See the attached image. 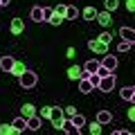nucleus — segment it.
<instances>
[{
	"instance_id": "f257e3e1",
	"label": "nucleus",
	"mask_w": 135,
	"mask_h": 135,
	"mask_svg": "<svg viewBox=\"0 0 135 135\" xmlns=\"http://www.w3.org/2000/svg\"><path fill=\"white\" fill-rule=\"evenodd\" d=\"M18 81H20V88L29 90V88H36V83H38V74L32 72V70H25V72L18 77Z\"/></svg>"
},
{
	"instance_id": "f03ea898",
	"label": "nucleus",
	"mask_w": 135,
	"mask_h": 135,
	"mask_svg": "<svg viewBox=\"0 0 135 135\" xmlns=\"http://www.w3.org/2000/svg\"><path fill=\"white\" fill-rule=\"evenodd\" d=\"M99 90H104V92H110L113 88H115V74L113 72H108V74H104V77H99Z\"/></svg>"
},
{
	"instance_id": "7ed1b4c3",
	"label": "nucleus",
	"mask_w": 135,
	"mask_h": 135,
	"mask_svg": "<svg viewBox=\"0 0 135 135\" xmlns=\"http://www.w3.org/2000/svg\"><path fill=\"white\" fill-rule=\"evenodd\" d=\"M63 119H65V115H63V108L52 106V115H50L52 126H54V128H61V126H63Z\"/></svg>"
},
{
	"instance_id": "20e7f679",
	"label": "nucleus",
	"mask_w": 135,
	"mask_h": 135,
	"mask_svg": "<svg viewBox=\"0 0 135 135\" xmlns=\"http://www.w3.org/2000/svg\"><path fill=\"white\" fill-rule=\"evenodd\" d=\"M99 65L104 68V70H108V72H115V68H117V56H115V54H104V59L99 61Z\"/></svg>"
},
{
	"instance_id": "39448f33",
	"label": "nucleus",
	"mask_w": 135,
	"mask_h": 135,
	"mask_svg": "<svg viewBox=\"0 0 135 135\" xmlns=\"http://www.w3.org/2000/svg\"><path fill=\"white\" fill-rule=\"evenodd\" d=\"M88 47H90L95 54H108V45H106V43H101L99 38H92V41H88Z\"/></svg>"
},
{
	"instance_id": "423d86ee",
	"label": "nucleus",
	"mask_w": 135,
	"mask_h": 135,
	"mask_svg": "<svg viewBox=\"0 0 135 135\" xmlns=\"http://www.w3.org/2000/svg\"><path fill=\"white\" fill-rule=\"evenodd\" d=\"M14 63H16V59H14V56H9V54H5V56L0 59V70H2V72H11Z\"/></svg>"
},
{
	"instance_id": "0eeeda50",
	"label": "nucleus",
	"mask_w": 135,
	"mask_h": 135,
	"mask_svg": "<svg viewBox=\"0 0 135 135\" xmlns=\"http://www.w3.org/2000/svg\"><path fill=\"white\" fill-rule=\"evenodd\" d=\"M92 90H95V86L90 83V79H88V77H81V79H79V92H83V95H90Z\"/></svg>"
},
{
	"instance_id": "6e6552de",
	"label": "nucleus",
	"mask_w": 135,
	"mask_h": 135,
	"mask_svg": "<svg viewBox=\"0 0 135 135\" xmlns=\"http://www.w3.org/2000/svg\"><path fill=\"white\" fill-rule=\"evenodd\" d=\"M97 23L101 25V27H110V23H113V16H110V11H101V14H97Z\"/></svg>"
},
{
	"instance_id": "1a4fd4ad",
	"label": "nucleus",
	"mask_w": 135,
	"mask_h": 135,
	"mask_svg": "<svg viewBox=\"0 0 135 135\" xmlns=\"http://www.w3.org/2000/svg\"><path fill=\"white\" fill-rule=\"evenodd\" d=\"M119 97H122L124 101H133V99H135V86H124V88L119 90Z\"/></svg>"
},
{
	"instance_id": "9d476101",
	"label": "nucleus",
	"mask_w": 135,
	"mask_h": 135,
	"mask_svg": "<svg viewBox=\"0 0 135 135\" xmlns=\"http://www.w3.org/2000/svg\"><path fill=\"white\" fill-rule=\"evenodd\" d=\"M9 29H11V34H16V36H18V34H23V29H25V23L18 18V16H16V18H11V25H9Z\"/></svg>"
},
{
	"instance_id": "9b49d317",
	"label": "nucleus",
	"mask_w": 135,
	"mask_h": 135,
	"mask_svg": "<svg viewBox=\"0 0 135 135\" xmlns=\"http://www.w3.org/2000/svg\"><path fill=\"white\" fill-rule=\"evenodd\" d=\"M68 77L72 79V81H79L81 77H86V72H83V68H79V65H72L70 70H68Z\"/></svg>"
},
{
	"instance_id": "f8f14e48",
	"label": "nucleus",
	"mask_w": 135,
	"mask_h": 135,
	"mask_svg": "<svg viewBox=\"0 0 135 135\" xmlns=\"http://www.w3.org/2000/svg\"><path fill=\"white\" fill-rule=\"evenodd\" d=\"M97 68H99V61H97V59H88V61L83 63V72H86V77L92 74V72H97Z\"/></svg>"
},
{
	"instance_id": "ddd939ff",
	"label": "nucleus",
	"mask_w": 135,
	"mask_h": 135,
	"mask_svg": "<svg viewBox=\"0 0 135 135\" xmlns=\"http://www.w3.org/2000/svg\"><path fill=\"white\" fill-rule=\"evenodd\" d=\"M97 122H99L101 126H104V124H110V122H113V113L110 110H99V113H97Z\"/></svg>"
},
{
	"instance_id": "4468645a",
	"label": "nucleus",
	"mask_w": 135,
	"mask_h": 135,
	"mask_svg": "<svg viewBox=\"0 0 135 135\" xmlns=\"http://www.w3.org/2000/svg\"><path fill=\"white\" fill-rule=\"evenodd\" d=\"M11 126L16 128V133H23V131H27V119L20 115V117H16V119L11 122Z\"/></svg>"
},
{
	"instance_id": "2eb2a0df",
	"label": "nucleus",
	"mask_w": 135,
	"mask_h": 135,
	"mask_svg": "<svg viewBox=\"0 0 135 135\" xmlns=\"http://www.w3.org/2000/svg\"><path fill=\"white\" fill-rule=\"evenodd\" d=\"M61 131H65V133H74V135H79V133H81V128H77V126H74L70 119H68V122L63 119V126H61Z\"/></svg>"
},
{
	"instance_id": "dca6fc26",
	"label": "nucleus",
	"mask_w": 135,
	"mask_h": 135,
	"mask_svg": "<svg viewBox=\"0 0 135 135\" xmlns=\"http://www.w3.org/2000/svg\"><path fill=\"white\" fill-rule=\"evenodd\" d=\"M119 36H122L124 41H133V38H135V29H133V27H122V29H119Z\"/></svg>"
},
{
	"instance_id": "f3484780",
	"label": "nucleus",
	"mask_w": 135,
	"mask_h": 135,
	"mask_svg": "<svg viewBox=\"0 0 135 135\" xmlns=\"http://www.w3.org/2000/svg\"><path fill=\"white\" fill-rule=\"evenodd\" d=\"M63 18H68V20L79 18V9H77V7H72V5H68V7H65V16H63Z\"/></svg>"
},
{
	"instance_id": "a211bd4d",
	"label": "nucleus",
	"mask_w": 135,
	"mask_h": 135,
	"mask_svg": "<svg viewBox=\"0 0 135 135\" xmlns=\"http://www.w3.org/2000/svg\"><path fill=\"white\" fill-rule=\"evenodd\" d=\"M27 128H29V131H38V128H41V117L32 115V117L27 119Z\"/></svg>"
},
{
	"instance_id": "6ab92c4d",
	"label": "nucleus",
	"mask_w": 135,
	"mask_h": 135,
	"mask_svg": "<svg viewBox=\"0 0 135 135\" xmlns=\"http://www.w3.org/2000/svg\"><path fill=\"white\" fill-rule=\"evenodd\" d=\"M29 16H32V20H34V23H43V7H34Z\"/></svg>"
},
{
	"instance_id": "aec40b11",
	"label": "nucleus",
	"mask_w": 135,
	"mask_h": 135,
	"mask_svg": "<svg viewBox=\"0 0 135 135\" xmlns=\"http://www.w3.org/2000/svg\"><path fill=\"white\" fill-rule=\"evenodd\" d=\"M25 70H27V65H25L23 61H16V63H14V68H11V74H16V77H20V74H23Z\"/></svg>"
},
{
	"instance_id": "412c9836",
	"label": "nucleus",
	"mask_w": 135,
	"mask_h": 135,
	"mask_svg": "<svg viewBox=\"0 0 135 135\" xmlns=\"http://www.w3.org/2000/svg\"><path fill=\"white\" fill-rule=\"evenodd\" d=\"M97 14H99V11H97L95 7H86V9H83V18H86L88 23H90V20H95Z\"/></svg>"
},
{
	"instance_id": "4be33fe9",
	"label": "nucleus",
	"mask_w": 135,
	"mask_h": 135,
	"mask_svg": "<svg viewBox=\"0 0 135 135\" xmlns=\"http://www.w3.org/2000/svg\"><path fill=\"white\" fill-rule=\"evenodd\" d=\"M20 113H23V117H25V119H29L32 115H36V108H34L32 104H25V106L20 108Z\"/></svg>"
},
{
	"instance_id": "5701e85b",
	"label": "nucleus",
	"mask_w": 135,
	"mask_h": 135,
	"mask_svg": "<svg viewBox=\"0 0 135 135\" xmlns=\"http://www.w3.org/2000/svg\"><path fill=\"white\" fill-rule=\"evenodd\" d=\"M70 122H72V124L77 126V128H81V126H86V117H83V115H79V113H74V115L70 117Z\"/></svg>"
},
{
	"instance_id": "b1692460",
	"label": "nucleus",
	"mask_w": 135,
	"mask_h": 135,
	"mask_svg": "<svg viewBox=\"0 0 135 135\" xmlns=\"http://www.w3.org/2000/svg\"><path fill=\"white\" fill-rule=\"evenodd\" d=\"M0 135H16V128L11 124H0Z\"/></svg>"
},
{
	"instance_id": "393cba45",
	"label": "nucleus",
	"mask_w": 135,
	"mask_h": 135,
	"mask_svg": "<svg viewBox=\"0 0 135 135\" xmlns=\"http://www.w3.org/2000/svg\"><path fill=\"white\" fill-rule=\"evenodd\" d=\"M104 5H106V11H115L119 7V0H104Z\"/></svg>"
},
{
	"instance_id": "a878e982",
	"label": "nucleus",
	"mask_w": 135,
	"mask_h": 135,
	"mask_svg": "<svg viewBox=\"0 0 135 135\" xmlns=\"http://www.w3.org/2000/svg\"><path fill=\"white\" fill-rule=\"evenodd\" d=\"M131 47H133V41H122V43L117 45V52H128Z\"/></svg>"
},
{
	"instance_id": "bb28decb",
	"label": "nucleus",
	"mask_w": 135,
	"mask_h": 135,
	"mask_svg": "<svg viewBox=\"0 0 135 135\" xmlns=\"http://www.w3.org/2000/svg\"><path fill=\"white\" fill-rule=\"evenodd\" d=\"M65 7H68V5H63V2H61V5H56V7H54V14L63 18V16H65Z\"/></svg>"
},
{
	"instance_id": "cd10ccee",
	"label": "nucleus",
	"mask_w": 135,
	"mask_h": 135,
	"mask_svg": "<svg viewBox=\"0 0 135 135\" xmlns=\"http://www.w3.org/2000/svg\"><path fill=\"white\" fill-rule=\"evenodd\" d=\"M99 41H101V43H110V41H113V36H110V32H104V34H99Z\"/></svg>"
},
{
	"instance_id": "c85d7f7f",
	"label": "nucleus",
	"mask_w": 135,
	"mask_h": 135,
	"mask_svg": "<svg viewBox=\"0 0 135 135\" xmlns=\"http://www.w3.org/2000/svg\"><path fill=\"white\" fill-rule=\"evenodd\" d=\"M88 79H90V83L95 86V90H97V86H99V74L92 72V74H88Z\"/></svg>"
},
{
	"instance_id": "c756f323",
	"label": "nucleus",
	"mask_w": 135,
	"mask_h": 135,
	"mask_svg": "<svg viewBox=\"0 0 135 135\" xmlns=\"http://www.w3.org/2000/svg\"><path fill=\"white\" fill-rule=\"evenodd\" d=\"M90 133H92V135H99V133H101V124H99V122L90 124Z\"/></svg>"
},
{
	"instance_id": "7c9ffc66",
	"label": "nucleus",
	"mask_w": 135,
	"mask_h": 135,
	"mask_svg": "<svg viewBox=\"0 0 135 135\" xmlns=\"http://www.w3.org/2000/svg\"><path fill=\"white\" fill-rule=\"evenodd\" d=\"M74 113H77V108H74V106H68V108H63V115H65L68 119H70V117H72Z\"/></svg>"
},
{
	"instance_id": "2f4dec72",
	"label": "nucleus",
	"mask_w": 135,
	"mask_h": 135,
	"mask_svg": "<svg viewBox=\"0 0 135 135\" xmlns=\"http://www.w3.org/2000/svg\"><path fill=\"white\" fill-rule=\"evenodd\" d=\"M54 14V9H50V7H43V20H50Z\"/></svg>"
},
{
	"instance_id": "473e14b6",
	"label": "nucleus",
	"mask_w": 135,
	"mask_h": 135,
	"mask_svg": "<svg viewBox=\"0 0 135 135\" xmlns=\"http://www.w3.org/2000/svg\"><path fill=\"white\" fill-rule=\"evenodd\" d=\"M47 23H52V25H61V23H63V18H61V16H56V14H52V18H50Z\"/></svg>"
},
{
	"instance_id": "72a5a7b5",
	"label": "nucleus",
	"mask_w": 135,
	"mask_h": 135,
	"mask_svg": "<svg viewBox=\"0 0 135 135\" xmlns=\"http://www.w3.org/2000/svg\"><path fill=\"white\" fill-rule=\"evenodd\" d=\"M50 115H52V106H45L43 110H41V117H47L50 119Z\"/></svg>"
},
{
	"instance_id": "f704fd0d",
	"label": "nucleus",
	"mask_w": 135,
	"mask_h": 135,
	"mask_svg": "<svg viewBox=\"0 0 135 135\" xmlns=\"http://www.w3.org/2000/svg\"><path fill=\"white\" fill-rule=\"evenodd\" d=\"M126 9H128V11H135V0H126Z\"/></svg>"
},
{
	"instance_id": "c9c22d12",
	"label": "nucleus",
	"mask_w": 135,
	"mask_h": 135,
	"mask_svg": "<svg viewBox=\"0 0 135 135\" xmlns=\"http://www.w3.org/2000/svg\"><path fill=\"white\" fill-rule=\"evenodd\" d=\"M115 135H131V131H126V128H117Z\"/></svg>"
},
{
	"instance_id": "e433bc0d",
	"label": "nucleus",
	"mask_w": 135,
	"mask_h": 135,
	"mask_svg": "<svg viewBox=\"0 0 135 135\" xmlns=\"http://www.w3.org/2000/svg\"><path fill=\"white\" fill-rule=\"evenodd\" d=\"M128 119H131V122L135 119V108H128Z\"/></svg>"
},
{
	"instance_id": "4c0bfd02",
	"label": "nucleus",
	"mask_w": 135,
	"mask_h": 135,
	"mask_svg": "<svg viewBox=\"0 0 135 135\" xmlns=\"http://www.w3.org/2000/svg\"><path fill=\"white\" fill-rule=\"evenodd\" d=\"M9 2H11V0H0V7H7Z\"/></svg>"
}]
</instances>
